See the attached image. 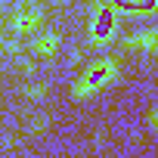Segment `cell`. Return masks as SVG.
Listing matches in <instances>:
<instances>
[{"instance_id":"1","label":"cell","mask_w":158,"mask_h":158,"mask_svg":"<svg viewBox=\"0 0 158 158\" xmlns=\"http://www.w3.org/2000/svg\"><path fill=\"white\" fill-rule=\"evenodd\" d=\"M115 71H118V62L112 59V56H102L99 62H93L84 74H81V81H77L74 87H71V93L81 99V96H87V93H93L96 87H102V84H109L112 77H115Z\"/></svg>"},{"instance_id":"2","label":"cell","mask_w":158,"mask_h":158,"mask_svg":"<svg viewBox=\"0 0 158 158\" xmlns=\"http://www.w3.org/2000/svg\"><path fill=\"white\" fill-rule=\"evenodd\" d=\"M90 10H93V28H90V37H93V44H106V40L112 37V31H115L112 10H109L106 3H93Z\"/></svg>"},{"instance_id":"3","label":"cell","mask_w":158,"mask_h":158,"mask_svg":"<svg viewBox=\"0 0 158 158\" xmlns=\"http://www.w3.org/2000/svg\"><path fill=\"white\" fill-rule=\"evenodd\" d=\"M37 22H40V6H37V3L16 10V13H13V19H10V25H13V31H16V34H25V31H31Z\"/></svg>"},{"instance_id":"4","label":"cell","mask_w":158,"mask_h":158,"mask_svg":"<svg viewBox=\"0 0 158 158\" xmlns=\"http://www.w3.org/2000/svg\"><path fill=\"white\" fill-rule=\"evenodd\" d=\"M124 44L133 47V50H149V53H155V50H158V25H152V28H139V31L127 34Z\"/></svg>"},{"instance_id":"5","label":"cell","mask_w":158,"mask_h":158,"mask_svg":"<svg viewBox=\"0 0 158 158\" xmlns=\"http://www.w3.org/2000/svg\"><path fill=\"white\" fill-rule=\"evenodd\" d=\"M56 47H59V34H56V31H44V34L34 40V50H37L40 56H53Z\"/></svg>"},{"instance_id":"6","label":"cell","mask_w":158,"mask_h":158,"mask_svg":"<svg viewBox=\"0 0 158 158\" xmlns=\"http://www.w3.org/2000/svg\"><path fill=\"white\" fill-rule=\"evenodd\" d=\"M25 96H44V84H34V87H28V90H25Z\"/></svg>"},{"instance_id":"7","label":"cell","mask_w":158,"mask_h":158,"mask_svg":"<svg viewBox=\"0 0 158 158\" xmlns=\"http://www.w3.org/2000/svg\"><path fill=\"white\" fill-rule=\"evenodd\" d=\"M149 124L158 130V109H155V112H149Z\"/></svg>"}]
</instances>
